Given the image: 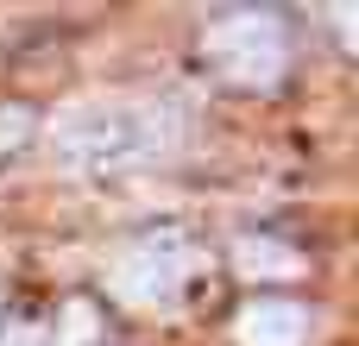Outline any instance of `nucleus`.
Listing matches in <instances>:
<instances>
[{
	"instance_id": "6",
	"label": "nucleus",
	"mask_w": 359,
	"mask_h": 346,
	"mask_svg": "<svg viewBox=\"0 0 359 346\" xmlns=\"http://www.w3.org/2000/svg\"><path fill=\"white\" fill-rule=\"evenodd\" d=\"M88 328H95V309H88V303H69L63 334H50V346H82V340H88Z\"/></svg>"
},
{
	"instance_id": "1",
	"label": "nucleus",
	"mask_w": 359,
	"mask_h": 346,
	"mask_svg": "<svg viewBox=\"0 0 359 346\" xmlns=\"http://www.w3.org/2000/svg\"><path fill=\"white\" fill-rule=\"evenodd\" d=\"M170 107L158 101H88L76 113L57 120V164L82 170V177H107V170H133L170 151Z\"/></svg>"
},
{
	"instance_id": "5",
	"label": "nucleus",
	"mask_w": 359,
	"mask_h": 346,
	"mask_svg": "<svg viewBox=\"0 0 359 346\" xmlns=\"http://www.w3.org/2000/svg\"><path fill=\"white\" fill-rule=\"evenodd\" d=\"M233 265H240L246 277H265V271H297V252H284V246H271V240H240V246H233Z\"/></svg>"
},
{
	"instance_id": "4",
	"label": "nucleus",
	"mask_w": 359,
	"mask_h": 346,
	"mask_svg": "<svg viewBox=\"0 0 359 346\" xmlns=\"http://www.w3.org/2000/svg\"><path fill=\"white\" fill-rule=\"evenodd\" d=\"M233 340L240 346H303L309 340V309L290 303V296H259V303L240 309Z\"/></svg>"
},
{
	"instance_id": "2",
	"label": "nucleus",
	"mask_w": 359,
	"mask_h": 346,
	"mask_svg": "<svg viewBox=\"0 0 359 346\" xmlns=\"http://www.w3.org/2000/svg\"><path fill=\"white\" fill-rule=\"evenodd\" d=\"M202 57L233 88H271L290 69V38H284V25L271 13H221L202 32Z\"/></svg>"
},
{
	"instance_id": "3",
	"label": "nucleus",
	"mask_w": 359,
	"mask_h": 346,
	"mask_svg": "<svg viewBox=\"0 0 359 346\" xmlns=\"http://www.w3.org/2000/svg\"><path fill=\"white\" fill-rule=\"evenodd\" d=\"M196 265H202V252L183 233H145L114 258V296L133 309H177Z\"/></svg>"
}]
</instances>
